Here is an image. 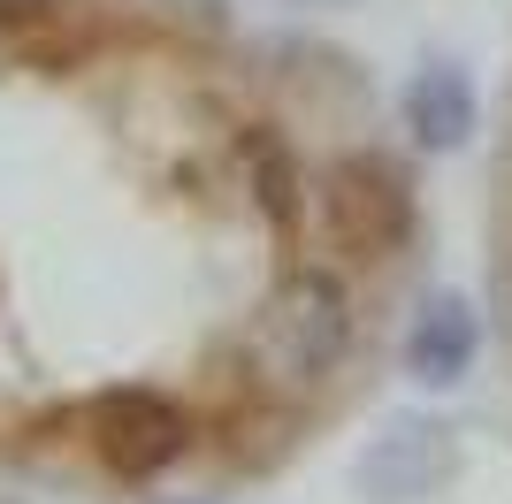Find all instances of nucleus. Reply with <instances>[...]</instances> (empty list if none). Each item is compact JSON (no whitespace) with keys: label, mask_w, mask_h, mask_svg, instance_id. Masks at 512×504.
<instances>
[{"label":"nucleus","mask_w":512,"mask_h":504,"mask_svg":"<svg viewBox=\"0 0 512 504\" xmlns=\"http://www.w3.org/2000/svg\"><path fill=\"white\" fill-rule=\"evenodd\" d=\"M474 359H482V321H474V306L436 291L406 329V375L421 382V390H459V382L474 375Z\"/></svg>","instance_id":"423d86ee"},{"label":"nucleus","mask_w":512,"mask_h":504,"mask_svg":"<svg viewBox=\"0 0 512 504\" xmlns=\"http://www.w3.org/2000/svg\"><path fill=\"white\" fill-rule=\"evenodd\" d=\"M398 123H406V138L421 153H459L474 138V123H482V92H474V77L459 62H421L406 77V92H398Z\"/></svg>","instance_id":"39448f33"},{"label":"nucleus","mask_w":512,"mask_h":504,"mask_svg":"<svg viewBox=\"0 0 512 504\" xmlns=\"http://www.w3.org/2000/svg\"><path fill=\"white\" fill-rule=\"evenodd\" d=\"M69 8H77V0H0V39H39Z\"/></svg>","instance_id":"6e6552de"},{"label":"nucleus","mask_w":512,"mask_h":504,"mask_svg":"<svg viewBox=\"0 0 512 504\" xmlns=\"http://www.w3.org/2000/svg\"><path fill=\"white\" fill-rule=\"evenodd\" d=\"M85 443L92 459L123 482H153L161 466H176L192 451V420L184 405L161 398V390H100L85 405Z\"/></svg>","instance_id":"7ed1b4c3"},{"label":"nucleus","mask_w":512,"mask_h":504,"mask_svg":"<svg viewBox=\"0 0 512 504\" xmlns=\"http://www.w3.org/2000/svg\"><path fill=\"white\" fill-rule=\"evenodd\" d=\"M314 199H321V230H329V245H337L344 260H360V268L398 260V252L413 245V222H421V207H413V176L390 161L383 146L329 153Z\"/></svg>","instance_id":"f03ea898"},{"label":"nucleus","mask_w":512,"mask_h":504,"mask_svg":"<svg viewBox=\"0 0 512 504\" xmlns=\"http://www.w3.org/2000/svg\"><path fill=\"white\" fill-rule=\"evenodd\" d=\"M344 352H352V291H344L337 268L299 260V268L276 283V298L260 306V321H253L260 382H276L291 398H314L321 382L344 367Z\"/></svg>","instance_id":"f257e3e1"},{"label":"nucleus","mask_w":512,"mask_h":504,"mask_svg":"<svg viewBox=\"0 0 512 504\" xmlns=\"http://www.w3.org/2000/svg\"><path fill=\"white\" fill-rule=\"evenodd\" d=\"M245 184H253V199H260V214H268V222H283V230H299V214H306V199H314V191H306V168H299V153L283 146L276 130L268 123H253L245 130Z\"/></svg>","instance_id":"0eeeda50"},{"label":"nucleus","mask_w":512,"mask_h":504,"mask_svg":"<svg viewBox=\"0 0 512 504\" xmlns=\"http://www.w3.org/2000/svg\"><path fill=\"white\" fill-rule=\"evenodd\" d=\"M451 466H459L451 428H444V420H428V413H406V420H390L383 436L367 443L360 489L375 504H421V497H436V489L451 482Z\"/></svg>","instance_id":"20e7f679"}]
</instances>
